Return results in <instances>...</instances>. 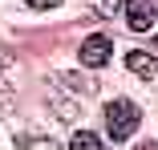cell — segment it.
I'll use <instances>...</instances> for the list:
<instances>
[{"label": "cell", "instance_id": "obj_1", "mask_svg": "<svg viewBox=\"0 0 158 150\" xmlns=\"http://www.w3.org/2000/svg\"><path fill=\"white\" fill-rule=\"evenodd\" d=\"M138 106L130 102V98H114V102H106V130H110V138L114 142H126L134 130H138Z\"/></svg>", "mask_w": 158, "mask_h": 150}, {"label": "cell", "instance_id": "obj_2", "mask_svg": "<svg viewBox=\"0 0 158 150\" xmlns=\"http://www.w3.org/2000/svg\"><path fill=\"white\" fill-rule=\"evenodd\" d=\"M110 53H114V41L106 37V33H93V37H85V45H81V65L85 69H102L106 61H110Z\"/></svg>", "mask_w": 158, "mask_h": 150}, {"label": "cell", "instance_id": "obj_3", "mask_svg": "<svg viewBox=\"0 0 158 150\" xmlns=\"http://www.w3.org/2000/svg\"><path fill=\"white\" fill-rule=\"evenodd\" d=\"M126 20L134 33H146L154 24V0H126Z\"/></svg>", "mask_w": 158, "mask_h": 150}, {"label": "cell", "instance_id": "obj_4", "mask_svg": "<svg viewBox=\"0 0 158 150\" xmlns=\"http://www.w3.org/2000/svg\"><path fill=\"white\" fill-rule=\"evenodd\" d=\"M126 69L138 73V77H154V73H158V61H154V53L134 49V53H126Z\"/></svg>", "mask_w": 158, "mask_h": 150}, {"label": "cell", "instance_id": "obj_5", "mask_svg": "<svg viewBox=\"0 0 158 150\" xmlns=\"http://www.w3.org/2000/svg\"><path fill=\"white\" fill-rule=\"evenodd\" d=\"M69 150H106V142L93 134V130H77L73 142H69Z\"/></svg>", "mask_w": 158, "mask_h": 150}, {"label": "cell", "instance_id": "obj_6", "mask_svg": "<svg viewBox=\"0 0 158 150\" xmlns=\"http://www.w3.org/2000/svg\"><path fill=\"white\" fill-rule=\"evenodd\" d=\"M16 150H57V142H49V138H16Z\"/></svg>", "mask_w": 158, "mask_h": 150}, {"label": "cell", "instance_id": "obj_7", "mask_svg": "<svg viewBox=\"0 0 158 150\" xmlns=\"http://www.w3.org/2000/svg\"><path fill=\"white\" fill-rule=\"evenodd\" d=\"M122 8V0H93V12H102V16H114Z\"/></svg>", "mask_w": 158, "mask_h": 150}, {"label": "cell", "instance_id": "obj_8", "mask_svg": "<svg viewBox=\"0 0 158 150\" xmlns=\"http://www.w3.org/2000/svg\"><path fill=\"white\" fill-rule=\"evenodd\" d=\"M28 4H37V8H53L57 0H28Z\"/></svg>", "mask_w": 158, "mask_h": 150}, {"label": "cell", "instance_id": "obj_9", "mask_svg": "<svg viewBox=\"0 0 158 150\" xmlns=\"http://www.w3.org/2000/svg\"><path fill=\"white\" fill-rule=\"evenodd\" d=\"M154 45H158V37H154Z\"/></svg>", "mask_w": 158, "mask_h": 150}]
</instances>
